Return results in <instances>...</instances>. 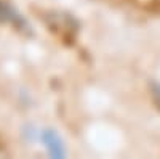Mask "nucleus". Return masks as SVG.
Instances as JSON below:
<instances>
[{
  "instance_id": "1",
  "label": "nucleus",
  "mask_w": 160,
  "mask_h": 159,
  "mask_svg": "<svg viewBox=\"0 0 160 159\" xmlns=\"http://www.w3.org/2000/svg\"><path fill=\"white\" fill-rule=\"evenodd\" d=\"M45 143H47V148L48 151L55 156V157H62L64 156V150H62V143L58 138V135L55 132H47L45 134Z\"/></svg>"
}]
</instances>
